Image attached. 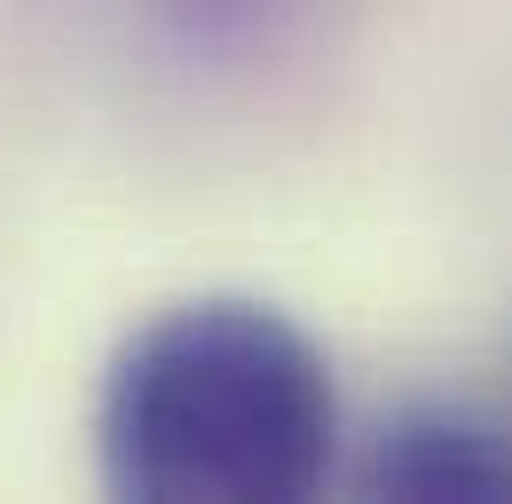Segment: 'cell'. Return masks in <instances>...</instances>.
<instances>
[{"label":"cell","instance_id":"obj_1","mask_svg":"<svg viewBox=\"0 0 512 504\" xmlns=\"http://www.w3.org/2000/svg\"><path fill=\"white\" fill-rule=\"evenodd\" d=\"M339 457V386L268 300H182L127 331L95 394V465L142 504H292Z\"/></svg>","mask_w":512,"mask_h":504},{"label":"cell","instance_id":"obj_2","mask_svg":"<svg viewBox=\"0 0 512 504\" xmlns=\"http://www.w3.org/2000/svg\"><path fill=\"white\" fill-rule=\"evenodd\" d=\"M363 489L402 504H497L512 497V441L449 402H418L371 434Z\"/></svg>","mask_w":512,"mask_h":504}]
</instances>
